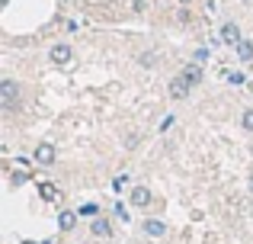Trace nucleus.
<instances>
[{"label":"nucleus","instance_id":"dca6fc26","mask_svg":"<svg viewBox=\"0 0 253 244\" xmlns=\"http://www.w3.org/2000/svg\"><path fill=\"white\" fill-rule=\"evenodd\" d=\"M141 64H144V68H154V64H157V55H151V51H144V55H141Z\"/></svg>","mask_w":253,"mask_h":244},{"label":"nucleus","instance_id":"0eeeda50","mask_svg":"<svg viewBox=\"0 0 253 244\" xmlns=\"http://www.w3.org/2000/svg\"><path fill=\"white\" fill-rule=\"evenodd\" d=\"M90 232L96 235V238H109V235H112V222L106 219V215H99V219L90 222Z\"/></svg>","mask_w":253,"mask_h":244},{"label":"nucleus","instance_id":"20e7f679","mask_svg":"<svg viewBox=\"0 0 253 244\" xmlns=\"http://www.w3.org/2000/svg\"><path fill=\"white\" fill-rule=\"evenodd\" d=\"M167 90H170V100H186V97L192 94V84L186 81L183 74H176V77L170 81V87H167Z\"/></svg>","mask_w":253,"mask_h":244},{"label":"nucleus","instance_id":"6ab92c4d","mask_svg":"<svg viewBox=\"0 0 253 244\" xmlns=\"http://www.w3.org/2000/svg\"><path fill=\"white\" fill-rule=\"evenodd\" d=\"M131 3H135V10H144V3H148V0H131Z\"/></svg>","mask_w":253,"mask_h":244},{"label":"nucleus","instance_id":"aec40b11","mask_svg":"<svg viewBox=\"0 0 253 244\" xmlns=\"http://www.w3.org/2000/svg\"><path fill=\"white\" fill-rule=\"evenodd\" d=\"M179 3H183V6H186V3H192V0H179Z\"/></svg>","mask_w":253,"mask_h":244},{"label":"nucleus","instance_id":"6e6552de","mask_svg":"<svg viewBox=\"0 0 253 244\" xmlns=\"http://www.w3.org/2000/svg\"><path fill=\"white\" fill-rule=\"evenodd\" d=\"M144 235H148V238H164V235H167V225H164L161 219H144Z\"/></svg>","mask_w":253,"mask_h":244},{"label":"nucleus","instance_id":"ddd939ff","mask_svg":"<svg viewBox=\"0 0 253 244\" xmlns=\"http://www.w3.org/2000/svg\"><path fill=\"white\" fill-rule=\"evenodd\" d=\"M209 58H211V51H209V49L202 45V49H196V55H192V61H196V64H205Z\"/></svg>","mask_w":253,"mask_h":244},{"label":"nucleus","instance_id":"39448f33","mask_svg":"<svg viewBox=\"0 0 253 244\" xmlns=\"http://www.w3.org/2000/svg\"><path fill=\"white\" fill-rule=\"evenodd\" d=\"M179 74H183L192 87H199V84H202V77H205V68H202V64H196V61H189V64H183V71H179Z\"/></svg>","mask_w":253,"mask_h":244},{"label":"nucleus","instance_id":"412c9836","mask_svg":"<svg viewBox=\"0 0 253 244\" xmlns=\"http://www.w3.org/2000/svg\"><path fill=\"white\" fill-rule=\"evenodd\" d=\"M39 244H55V241H39Z\"/></svg>","mask_w":253,"mask_h":244},{"label":"nucleus","instance_id":"f3484780","mask_svg":"<svg viewBox=\"0 0 253 244\" xmlns=\"http://www.w3.org/2000/svg\"><path fill=\"white\" fill-rule=\"evenodd\" d=\"M173 122H176L173 116H164V122H161V132H170V129H173Z\"/></svg>","mask_w":253,"mask_h":244},{"label":"nucleus","instance_id":"b1692460","mask_svg":"<svg viewBox=\"0 0 253 244\" xmlns=\"http://www.w3.org/2000/svg\"><path fill=\"white\" fill-rule=\"evenodd\" d=\"M250 190H253V180H250Z\"/></svg>","mask_w":253,"mask_h":244},{"label":"nucleus","instance_id":"1a4fd4ad","mask_svg":"<svg viewBox=\"0 0 253 244\" xmlns=\"http://www.w3.org/2000/svg\"><path fill=\"white\" fill-rule=\"evenodd\" d=\"M55 148H51V145L48 142H42V145H39V148H36V161L39 164H42V167H48V164H55Z\"/></svg>","mask_w":253,"mask_h":244},{"label":"nucleus","instance_id":"a211bd4d","mask_svg":"<svg viewBox=\"0 0 253 244\" xmlns=\"http://www.w3.org/2000/svg\"><path fill=\"white\" fill-rule=\"evenodd\" d=\"M116 215H119V219H128V209H125L122 202H116Z\"/></svg>","mask_w":253,"mask_h":244},{"label":"nucleus","instance_id":"5701e85b","mask_svg":"<svg viewBox=\"0 0 253 244\" xmlns=\"http://www.w3.org/2000/svg\"><path fill=\"white\" fill-rule=\"evenodd\" d=\"M241 3H250V0H241Z\"/></svg>","mask_w":253,"mask_h":244},{"label":"nucleus","instance_id":"4468645a","mask_svg":"<svg viewBox=\"0 0 253 244\" xmlns=\"http://www.w3.org/2000/svg\"><path fill=\"white\" fill-rule=\"evenodd\" d=\"M81 215H86V219H96V215H99V206H96V202H86V206L81 209Z\"/></svg>","mask_w":253,"mask_h":244},{"label":"nucleus","instance_id":"7ed1b4c3","mask_svg":"<svg viewBox=\"0 0 253 244\" xmlns=\"http://www.w3.org/2000/svg\"><path fill=\"white\" fill-rule=\"evenodd\" d=\"M48 58H51V64H71V58H74V49H71L68 42H58V45H51V51H48Z\"/></svg>","mask_w":253,"mask_h":244},{"label":"nucleus","instance_id":"f8f14e48","mask_svg":"<svg viewBox=\"0 0 253 244\" xmlns=\"http://www.w3.org/2000/svg\"><path fill=\"white\" fill-rule=\"evenodd\" d=\"M241 129L253 132V109H244V113H241Z\"/></svg>","mask_w":253,"mask_h":244},{"label":"nucleus","instance_id":"2eb2a0df","mask_svg":"<svg viewBox=\"0 0 253 244\" xmlns=\"http://www.w3.org/2000/svg\"><path fill=\"white\" fill-rule=\"evenodd\" d=\"M228 81L234 84V87H241V84L247 81V77H244V71H231V74H228Z\"/></svg>","mask_w":253,"mask_h":244},{"label":"nucleus","instance_id":"f257e3e1","mask_svg":"<svg viewBox=\"0 0 253 244\" xmlns=\"http://www.w3.org/2000/svg\"><path fill=\"white\" fill-rule=\"evenodd\" d=\"M0 106H3L6 113H13V109L19 106V84L13 81V77H3V81H0Z\"/></svg>","mask_w":253,"mask_h":244},{"label":"nucleus","instance_id":"f03ea898","mask_svg":"<svg viewBox=\"0 0 253 244\" xmlns=\"http://www.w3.org/2000/svg\"><path fill=\"white\" fill-rule=\"evenodd\" d=\"M218 36H221V42H224V45H231V49H237V45L244 42L241 26H237V23H221V32H218Z\"/></svg>","mask_w":253,"mask_h":244},{"label":"nucleus","instance_id":"9b49d317","mask_svg":"<svg viewBox=\"0 0 253 244\" xmlns=\"http://www.w3.org/2000/svg\"><path fill=\"white\" fill-rule=\"evenodd\" d=\"M237 58H241L244 64H250V61H253V42H250V39H244V42L237 45Z\"/></svg>","mask_w":253,"mask_h":244},{"label":"nucleus","instance_id":"9d476101","mask_svg":"<svg viewBox=\"0 0 253 244\" xmlns=\"http://www.w3.org/2000/svg\"><path fill=\"white\" fill-rule=\"evenodd\" d=\"M77 215H81V212H71V209H64V212L58 215V228H61V232H71V228L77 225Z\"/></svg>","mask_w":253,"mask_h":244},{"label":"nucleus","instance_id":"4be33fe9","mask_svg":"<svg viewBox=\"0 0 253 244\" xmlns=\"http://www.w3.org/2000/svg\"><path fill=\"white\" fill-rule=\"evenodd\" d=\"M23 244H36V241H23Z\"/></svg>","mask_w":253,"mask_h":244},{"label":"nucleus","instance_id":"423d86ee","mask_svg":"<svg viewBox=\"0 0 253 244\" xmlns=\"http://www.w3.org/2000/svg\"><path fill=\"white\" fill-rule=\"evenodd\" d=\"M128 202H131L135 209H148V206H151V190H148V187H135V190L128 193Z\"/></svg>","mask_w":253,"mask_h":244}]
</instances>
